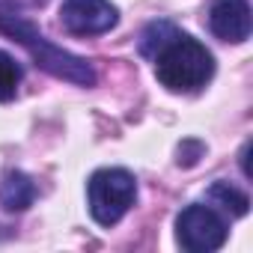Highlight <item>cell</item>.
<instances>
[{"label":"cell","mask_w":253,"mask_h":253,"mask_svg":"<svg viewBox=\"0 0 253 253\" xmlns=\"http://www.w3.org/2000/svg\"><path fill=\"white\" fill-rule=\"evenodd\" d=\"M140 54L155 63V78L170 92H200L214 78L211 51L164 18L146 24L140 33Z\"/></svg>","instance_id":"6da1fadb"},{"label":"cell","mask_w":253,"mask_h":253,"mask_svg":"<svg viewBox=\"0 0 253 253\" xmlns=\"http://www.w3.org/2000/svg\"><path fill=\"white\" fill-rule=\"evenodd\" d=\"M0 33L9 36V39H15V42L33 57V63H36L42 72H48V75H54V78H60V81H69V84H75V86H92V84H95V69L89 66V60H84V57H78V54L60 48V45H54V42H51L36 24H30L24 15L0 12Z\"/></svg>","instance_id":"7a4b0ae2"},{"label":"cell","mask_w":253,"mask_h":253,"mask_svg":"<svg viewBox=\"0 0 253 253\" xmlns=\"http://www.w3.org/2000/svg\"><path fill=\"white\" fill-rule=\"evenodd\" d=\"M137 200V179L122 167H101L86 182L89 214L98 226H116Z\"/></svg>","instance_id":"3957f363"},{"label":"cell","mask_w":253,"mask_h":253,"mask_svg":"<svg viewBox=\"0 0 253 253\" xmlns=\"http://www.w3.org/2000/svg\"><path fill=\"white\" fill-rule=\"evenodd\" d=\"M229 226L226 220L203 203H191L176 217V241L188 253H211L226 244Z\"/></svg>","instance_id":"277c9868"},{"label":"cell","mask_w":253,"mask_h":253,"mask_svg":"<svg viewBox=\"0 0 253 253\" xmlns=\"http://www.w3.org/2000/svg\"><path fill=\"white\" fill-rule=\"evenodd\" d=\"M119 21V9L110 0H63L60 24L72 36H101L113 30Z\"/></svg>","instance_id":"5b68a950"},{"label":"cell","mask_w":253,"mask_h":253,"mask_svg":"<svg viewBox=\"0 0 253 253\" xmlns=\"http://www.w3.org/2000/svg\"><path fill=\"white\" fill-rule=\"evenodd\" d=\"M250 3L247 0H211L209 6V30L220 42H247L250 39Z\"/></svg>","instance_id":"8992f818"},{"label":"cell","mask_w":253,"mask_h":253,"mask_svg":"<svg viewBox=\"0 0 253 253\" xmlns=\"http://www.w3.org/2000/svg\"><path fill=\"white\" fill-rule=\"evenodd\" d=\"M33 200H36L33 179L21 170H9L3 176V182H0V206L6 211H24L33 206Z\"/></svg>","instance_id":"52a82bcc"},{"label":"cell","mask_w":253,"mask_h":253,"mask_svg":"<svg viewBox=\"0 0 253 253\" xmlns=\"http://www.w3.org/2000/svg\"><path fill=\"white\" fill-rule=\"evenodd\" d=\"M206 197H209L214 206H220L229 217H244V214L250 211V197H247L241 188H235V185H229V182H223V179H217V182L206 191Z\"/></svg>","instance_id":"ba28073f"},{"label":"cell","mask_w":253,"mask_h":253,"mask_svg":"<svg viewBox=\"0 0 253 253\" xmlns=\"http://www.w3.org/2000/svg\"><path fill=\"white\" fill-rule=\"evenodd\" d=\"M21 66L15 63L12 54L0 51V101H12L18 95V84H21Z\"/></svg>","instance_id":"9c48e42d"},{"label":"cell","mask_w":253,"mask_h":253,"mask_svg":"<svg viewBox=\"0 0 253 253\" xmlns=\"http://www.w3.org/2000/svg\"><path fill=\"white\" fill-rule=\"evenodd\" d=\"M200 155H203V143H197V140H188V143L179 146V164H185V167L197 164Z\"/></svg>","instance_id":"30bf717a"}]
</instances>
